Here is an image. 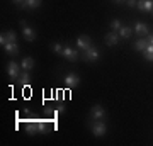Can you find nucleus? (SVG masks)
I'll list each match as a JSON object with an SVG mask.
<instances>
[{
	"label": "nucleus",
	"mask_w": 153,
	"mask_h": 146,
	"mask_svg": "<svg viewBox=\"0 0 153 146\" xmlns=\"http://www.w3.org/2000/svg\"><path fill=\"white\" fill-rule=\"evenodd\" d=\"M88 126H90V131L94 133V136H97V138H104L105 133H107V126H105L104 121H94V119H90Z\"/></svg>",
	"instance_id": "nucleus-1"
},
{
	"label": "nucleus",
	"mask_w": 153,
	"mask_h": 146,
	"mask_svg": "<svg viewBox=\"0 0 153 146\" xmlns=\"http://www.w3.org/2000/svg\"><path fill=\"white\" fill-rule=\"evenodd\" d=\"M83 58V61H88V63H94V61H97L99 58H100V53H99V49L95 48V46H90L88 49H85V51H82V54H80Z\"/></svg>",
	"instance_id": "nucleus-2"
},
{
	"label": "nucleus",
	"mask_w": 153,
	"mask_h": 146,
	"mask_svg": "<svg viewBox=\"0 0 153 146\" xmlns=\"http://www.w3.org/2000/svg\"><path fill=\"white\" fill-rule=\"evenodd\" d=\"M61 56L68 61H76L80 58V49H73L71 46H63V51H61Z\"/></svg>",
	"instance_id": "nucleus-3"
},
{
	"label": "nucleus",
	"mask_w": 153,
	"mask_h": 146,
	"mask_svg": "<svg viewBox=\"0 0 153 146\" xmlns=\"http://www.w3.org/2000/svg\"><path fill=\"white\" fill-rule=\"evenodd\" d=\"M7 73H9V76H10L12 82H17L19 80V75H21V65H17L16 61H10L9 65H7Z\"/></svg>",
	"instance_id": "nucleus-4"
},
{
	"label": "nucleus",
	"mask_w": 153,
	"mask_h": 146,
	"mask_svg": "<svg viewBox=\"0 0 153 146\" xmlns=\"http://www.w3.org/2000/svg\"><path fill=\"white\" fill-rule=\"evenodd\" d=\"M90 119L104 121L105 119V109L102 105H92V109H90Z\"/></svg>",
	"instance_id": "nucleus-5"
},
{
	"label": "nucleus",
	"mask_w": 153,
	"mask_h": 146,
	"mask_svg": "<svg viewBox=\"0 0 153 146\" xmlns=\"http://www.w3.org/2000/svg\"><path fill=\"white\" fill-rule=\"evenodd\" d=\"M63 83H65L66 88H75V87L80 85V76L76 75V73H68L63 78Z\"/></svg>",
	"instance_id": "nucleus-6"
},
{
	"label": "nucleus",
	"mask_w": 153,
	"mask_h": 146,
	"mask_svg": "<svg viewBox=\"0 0 153 146\" xmlns=\"http://www.w3.org/2000/svg\"><path fill=\"white\" fill-rule=\"evenodd\" d=\"M21 26H22V34H24L26 41H29V43L36 41V31H34L33 27H29L26 24V21H21Z\"/></svg>",
	"instance_id": "nucleus-7"
},
{
	"label": "nucleus",
	"mask_w": 153,
	"mask_h": 146,
	"mask_svg": "<svg viewBox=\"0 0 153 146\" xmlns=\"http://www.w3.org/2000/svg\"><path fill=\"white\" fill-rule=\"evenodd\" d=\"M75 43H76V49L85 51V49H88L92 46V39H90V36H78Z\"/></svg>",
	"instance_id": "nucleus-8"
},
{
	"label": "nucleus",
	"mask_w": 153,
	"mask_h": 146,
	"mask_svg": "<svg viewBox=\"0 0 153 146\" xmlns=\"http://www.w3.org/2000/svg\"><path fill=\"white\" fill-rule=\"evenodd\" d=\"M133 31L140 36V34H143V36H148L150 34V29H148V24H145V22H136L134 24V27H133Z\"/></svg>",
	"instance_id": "nucleus-9"
},
{
	"label": "nucleus",
	"mask_w": 153,
	"mask_h": 146,
	"mask_svg": "<svg viewBox=\"0 0 153 146\" xmlns=\"http://www.w3.org/2000/svg\"><path fill=\"white\" fill-rule=\"evenodd\" d=\"M136 7L143 12H152L153 10V0H138Z\"/></svg>",
	"instance_id": "nucleus-10"
},
{
	"label": "nucleus",
	"mask_w": 153,
	"mask_h": 146,
	"mask_svg": "<svg viewBox=\"0 0 153 146\" xmlns=\"http://www.w3.org/2000/svg\"><path fill=\"white\" fill-rule=\"evenodd\" d=\"M119 34L117 33H114V31H111V33H107L105 34V44L107 46H116V44L119 43Z\"/></svg>",
	"instance_id": "nucleus-11"
},
{
	"label": "nucleus",
	"mask_w": 153,
	"mask_h": 146,
	"mask_svg": "<svg viewBox=\"0 0 153 146\" xmlns=\"http://www.w3.org/2000/svg\"><path fill=\"white\" fill-rule=\"evenodd\" d=\"M4 49H5V53L9 54V56H16V54L19 53V44L17 43H7L5 46H4Z\"/></svg>",
	"instance_id": "nucleus-12"
},
{
	"label": "nucleus",
	"mask_w": 153,
	"mask_h": 146,
	"mask_svg": "<svg viewBox=\"0 0 153 146\" xmlns=\"http://www.w3.org/2000/svg\"><path fill=\"white\" fill-rule=\"evenodd\" d=\"M34 65H36V61H34L33 58H29V56L21 61V68L22 70H26V71H31L34 68Z\"/></svg>",
	"instance_id": "nucleus-13"
},
{
	"label": "nucleus",
	"mask_w": 153,
	"mask_h": 146,
	"mask_svg": "<svg viewBox=\"0 0 153 146\" xmlns=\"http://www.w3.org/2000/svg\"><path fill=\"white\" fill-rule=\"evenodd\" d=\"M134 33L133 31V27H129V26H123L117 31V34H119V38H123V39H128V38H131V34Z\"/></svg>",
	"instance_id": "nucleus-14"
},
{
	"label": "nucleus",
	"mask_w": 153,
	"mask_h": 146,
	"mask_svg": "<svg viewBox=\"0 0 153 146\" xmlns=\"http://www.w3.org/2000/svg\"><path fill=\"white\" fill-rule=\"evenodd\" d=\"M26 133L31 136H34L36 133H38V122L36 121H27L26 122Z\"/></svg>",
	"instance_id": "nucleus-15"
},
{
	"label": "nucleus",
	"mask_w": 153,
	"mask_h": 146,
	"mask_svg": "<svg viewBox=\"0 0 153 146\" xmlns=\"http://www.w3.org/2000/svg\"><path fill=\"white\" fill-rule=\"evenodd\" d=\"M148 44H150V43H148V39H141V38H140L138 41H134V44H133V48L136 49V51H141V53H143V51L146 49V46H148Z\"/></svg>",
	"instance_id": "nucleus-16"
},
{
	"label": "nucleus",
	"mask_w": 153,
	"mask_h": 146,
	"mask_svg": "<svg viewBox=\"0 0 153 146\" xmlns=\"http://www.w3.org/2000/svg\"><path fill=\"white\" fill-rule=\"evenodd\" d=\"M19 83L21 85H27L29 82H31V76H29V71H26V70H22V73L19 75Z\"/></svg>",
	"instance_id": "nucleus-17"
},
{
	"label": "nucleus",
	"mask_w": 153,
	"mask_h": 146,
	"mask_svg": "<svg viewBox=\"0 0 153 146\" xmlns=\"http://www.w3.org/2000/svg\"><path fill=\"white\" fill-rule=\"evenodd\" d=\"M41 2H43V0H26V2L22 4V7H24V9H36V7L41 5Z\"/></svg>",
	"instance_id": "nucleus-18"
},
{
	"label": "nucleus",
	"mask_w": 153,
	"mask_h": 146,
	"mask_svg": "<svg viewBox=\"0 0 153 146\" xmlns=\"http://www.w3.org/2000/svg\"><path fill=\"white\" fill-rule=\"evenodd\" d=\"M36 122H38V133H39V134L48 133V122H46V121H44V119H38Z\"/></svg>",
	"instance_id": "nucleus-19"
},
{
	"label": "nucleus",
	"mask_w": 153,
	"mask_h": 146,
	"mask_svg": "<svg viewBox=\"0 0 153 146\" xmlns=\"http://www.w3.org/2000/svg\"><path fill=\"white\" fill-rule=\"evenodd\" d=\"M143 53H145V60L146 61H153V44H148Z\"/></svg>",
	"instance_id": "nucleus-20"
},
{
	"label": "nucleus",
	"mask_w": 153,
	"mask_h": 146,
	"mask_svg": "<svg viewBox=\"0 0 153 146\" xmlns=\"http://www.w3.org/2000/svg\"><path fill=\"white\" fill-rule=\"evenodd\" d=\"M111 29H112V31H114V33H117V31H119L121 27H123V22L119 21V19H112V21H111Z\"/></svg>",
	"instance_id": "nucleus-21"
},
{
	"label": "nucleus",
	"mask_w": 153,
	"mask_h": 146,
	"mask_svg": "<svg viewBox=\"0 0 153 146\" xmlns=\"http://www.w3.org/2000/svg\"><path fill=\"white\" fill-rule=\"evenodd\" d=\"M5 36H7V41H9V43H17V36H16L14 31H7Z\"/></svg>",
	"instance_id": "nucleus-22"
},
{
	"label": "nucleus",
	"mask_w": 153,
	"mask_h": 146,
	"mask_svg": "<svg viewBox=\"0 0 153 146\" xmlns=\"http://www.w3.org/2000/svg\"><path fill=\"white\" fill-rule=\"evenodd\" d=\"M51 49H53V51H55L56 54H60V56H61V51H63V46H61L60 43H53V44H51Z\"/></svg>",
	"instance_id": "nucleus-23"
},
{
	"label": "nucleus",
	"mask_w": 153,
	"mask_h": 146,
	"mask_svg": "<svg viewBox=\"0 0 153 146\" xmlns=\"http://www.w3.org/2000/svg\"><path fill=\"white\" fill-rule=\"evenodd\" d=\"M63 112H65V105H63V104H60V105L55 109V116H60V114H63Z\"/></svg>",
	"instance_id": "nucleus-24"
},
{
	"label": "nucleus",
	"mask_w": 153,
	"mask_h": 146,
	"mask_svg": "<svg viewBox=\"0 0 153 146\" xmlns=\"http://www.w3.org/2000/svg\"><path fill=\"white\" fill-rule=\"evenodd\" d=\"M7 43H9V41H7V36H5V33H2V34H0V46L4 48V46H5Z\"/></svg>",
	"instance_id": "nucleus-25"
},
{
	"label": "nucleus",
	"mask_w": 153,
	"mask_h": 146,
	"mask_svg": "<svg viewBox=\"0 0 153 146\" xmlns=\"http://www.w3.org/2000/svg\"><path fill=\"white\" fill-rule=\"evenodd\" d=\"M136 2H138V0H126L128 7H136Z\"/></svg>",
	"instance_id": "nucleus-26"
},
{
	"label": "nucleus",
	"mask_w": 153,
	"mask_h": 146,
	"mask_svg": "<svg viewBox=\"0 0 153 146\" xmlns=\"http://www.w3.org/2000/svg\"><path fill=\"white\" fill-rule=\"evenodd\" d=\"M146 39H148V43H150V44H153V34H148Z\"/></svg>",
	"instance_id": "nucleus-27"
},
{
	"label": "nucleus",
	"mask_w": 153,
	"mask_h": 146,
	"mask_svg": "<svg viewBox=\"0 0 153 146\" xmlns=\"http://www.w3.org/2000/svg\"><path fill=\"white\" fill-rule=\"evenodd\" d=\"M12 2H14V4H21V5H22V4H24L26 0H12Z\"/></svg>",
	"instance_id": "nucleus-28"
},
{
	"label": "nucleus",
	"mask_w": 153,
	"mask_h": 146,
	"mask_svg": "<svg viewBox=\"0 0 153 146\" xmlns=\"http://www.w3.org/2000/svg\"><path fill=\"white\" fill-rule=\"evenodd\" d=\"M112 2H114V4H124L126 0H112Z\"/></svg>",
	"instance_id": "nucleus-29"
},
{
	"label": "nucleus",
	"mask_w": 153,
	"mask_h": 146,
	"mask_svg": "<svg viewBox=\"0 0 153 146\" xmlns=\"http://www.w3.org/2000/svg\"><path fill=\"white\" fill-rule=\"evenodd\" d=\"M152 12H153V10H152Z\"/></svg>",
	"instance_id": "nucleus-30"
}]
</instances>
